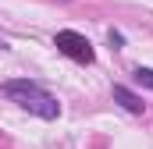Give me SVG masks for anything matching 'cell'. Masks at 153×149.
<instances>
[{
    "label": "cell",
    "instance_id": "cell-4",
    "mask_svg": "<svg viewBox=\"0 0 153 149\" xmlns=\"http://www.w3.org/2000/svg\"><path fill=\"white\" fill-rule=\"evenodd\" d=\"M135 82L146 85V89H153V68H135Z\"/></svg>",
    "mask_w": 153,
    "mask_h": 149
},
{
    "label": "cell",
    "instance_id": "cell-2",
    "mask_svg": "<svg viewBox=\"0 0 153 149\" xmlns=\"http://www.w3.org/2000/svg\"><path fill=\"white\" fill-rule=\"evenodd\" d=\"M53 46H57L61 53H68L71 60H78V64H89V60H93V46H89V39H85V36H78V32H71V29L57 32Z\"/></svg>",
    "mask_w": 153,
    "mask_h": 149
},
{
    "label": "cell",
    "instance_id": "cell-1",
    "mask_svg": "<svg viewBox=\"0 0 153 149\" xmlns=\"http://www.w3.org/2000/svg\"><path fill=\"white\" fill-rule=\"evenodd\" d=\"M4 92L22 107V110L36 114V117H46V121H53L57 114H61V103L43 89V85H36V82H29V78H14V82H7L4 85Z\"/></svg>",
    "mask_w": 153,
    "mask_h": 149
},
{
    "label": "cell",
    "instance_id": "cell-3",
    "mask_svg": "<svg viewBox=\"0 0 153 149\" xmlns=\"http://www.w3.org/2000/svg\"><path fill=\"white\" fill-rule=\"evenodd\" d=\"M114 100L125 107V110H132V114H143V100L135 96V92H128L125 85H114Z\"/></svg>",
    "mask_w": 153,
    "mask_h": 149
}]
</instances>
